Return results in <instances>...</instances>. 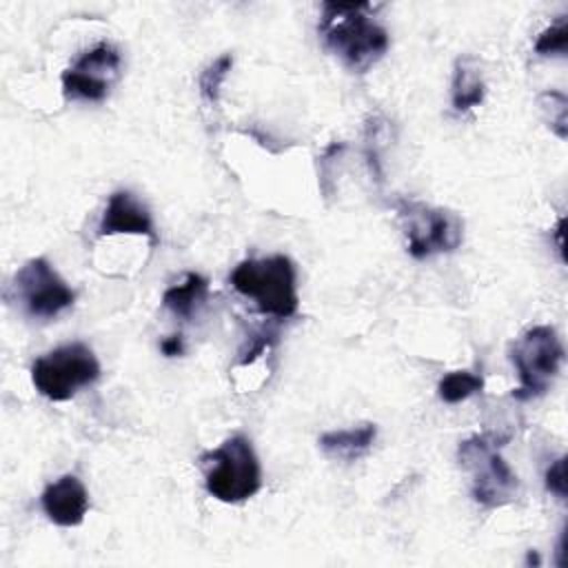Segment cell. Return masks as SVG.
Instances as JSON below:
<instances>
[{
    "mask_svg": "<svg viewBox=\"0 0 568 568\" xmlns=\"http://www.w3.org/2000/svg\"><path fill=\"white\" fill-rule=\"evenodd\" d=\"M371 2H324L317 31L351 71L366 73L388 49V31L373 18Z\"/></svg>",
    "mask_w": 568,
    "mask_h": 568,
    "instance_id": "6da1fadb",
    "label": "cell"
},
{
    "mask_svg": "<svg viewBox=\"0 0 568 568\" xmlns=\"http://www.w3.org/2000/svg\"><path fill=\"white\" fill-rule=\"evenodd\" d=\"M233 288L253 300L262 315L293 317L300 306L295 264L286 255L244 260L231 273Z\"/></svg>",
    "mask_w": 568,
    "mask_h": 568,
    "instance_id": "7a4b0ae2",
    "label": "cell"
},
{
    "mask_svg": "<svg viewBox=\"0 0 568 568\" xmlns=\"http://www.w3.org/2000/svg\"><path fill=\"white\" fill-rule=\"evenodd\" d=\"M200 462L206 493L217 501L240 504L262 488V466L244 435L224 439L217 448L204 453Z\"/></svg>",
    "mask_w": 568,
    "mask_h": 568,
    "instance_id": "3957f363",
    "label": "cell"
},
{
    "mask_svg": "<svg viewBox=\"0 0 568 568\" xmlns=\"http://www.w3.org/2000/svg\"><path fill=\"white\" fill-rule=\"evenodd\" d=\"M497 446V439L484 433L468 437L457 448V459L470 475L473 499L484 508H501L519 493V479Z\"/></svg>",
    "mask_w": 568,
    "mask_h": 568,
    "instance_id": "277c9868",
    "label": "cell"
},
{
    "mask_svg": "<svg viewBox=\"0 0 568 568\" xmlns=\"http://www.w3.org/2000/svg\"><path fill=\"white\" fill-rule=\"evenodd\" d=\"M517 371L519 386L513 390L515 399H535L544 395L557 377L564 362V344L557 331L548 324L526 328L508 351Z\"/></svg>",
    "mask_w": 568,
    "mask_h": 568,
    "instance_id": "5b68a950",
    "label": "cell"
},
{
    "mask_svg": "<svg viewBox=\"0 0 568 568\" xmlns=\"http://www.w3.org/2000/svg\"><path fill=\"white\" fill-rule=\"evenodd\" d=\"M98 377L100 362L82 342L58 346L31 364L33 388L51 402L71 399L80 388L91 386Z\"/></svg>",
    "mask_w": 568,
    "mask_h": 568,
    "instance_id": "8992f818",
    "label": "cell"
},
{
    "mask_svg": "<svg viewBox=\"0 0 568 568\" xmlns=\"http://www.w3.org/2000/svg\"><path fill=\"white\" fill-rule=\"evenodd\" d=\"M397 213L404 224L408 253L415 260L453 253L464 240V220L455 211L402 200L397 204Z\"/></svg>",
    "mask_w": 568,
    "mask_h": 568,
    "instance_id": "52a82bcc",
    "label": "cell"
},
{
    "mask_svg": "<svg viewBox=\"0 0 568 568\" xmlns=\"http://www.w3.org/2000/svg\"><path fill=\"white\" fill-rule=\"evenodd\" d=\"M13 295L33 320H53L75 302V291L44 257L27 260L13 275Z\"/></svg>",
    "mask_w": 568,
    "mask_h": 568,
    "instance_id": "ba28073f",
    "label": "cell"
},
{
    "mask_svg": "<svg viewBox=\"0 0 568 568\" xmlns=\"http://www.w3.org/2000/svg\"><path fill=\"white\" fill-rule=\"evenodd\" d=\"M120 67V51L109 42H100L62 71V95L67 100L102 102L118 80Z\"/></svg>",
    "mask_w": 568,
    "mask_h": 568,
    "instance_id": "9c48e42d",
    "label": "cell"
},
{
    "mask_svg": "<svg viewBox=\"0 0 568 568\" xmlns=\"http://www.w3.org/2000/svg\"><path fill=\"white\" fill-rule=\"evenodd\" d=\"M115 233H133L144 235L151 240V244H158V233L153 226V217L149 209L142 204V200L126 191H113L109 195V202L104 206L98 235H115Z\"/></svg>",
    "mask_w": 568,
    "mask_h": 568,
    "instance_id": "30bf717a",
    "label": "cell"
},
{
    "mask_svg": "<svg viewBox=\"0 0 568 568\" xmlns=\"http://www.w3.org/2000/svg\"><path fill=\"white\" fill-rule=\"evenodd\" d=\"M40 506L55 526H80L89 510V493L75 475H62L47 484L40 495Z\"/></svg>",
    "mask_w": 568,
    "mask_h": 568,
    "instance_id": "8fae6325",
    "label": "cell"
},
{
    "mask_svg": "<svg viewBox=\"0 0 568 568\" xmlns=\"http://www.w3.org/2000/svg\"><path fill=\"white\" fill-rule=\"evenodd\" d=\"M375 437H377V426L373 422H364L351 428L324 433L320 437V448L333 459L355 462L371 450Z\"/></svg>",
    "mask_w": 568,
    "mask_h": 568,
    "instance_id": "7c38bea8",
    "label": "cell"
},
{
    "mask_svg": "<svg viewBox=\"0 0 568 568\" xmlns=\"http://www.w3.org/2000/svg\"><path fill=\"white\" fill-rule=\"evenodd\" d=\"M486 95V82L481 69L473 55H459L455 60L453 82H450V100L455 111H468L479 106Z\"/></svg>",
    "mask_w": 568,
    "mask_h": 568,
    "instance_id": "4fadbf2b",
    "label": "cell"
},
{
    "mask_svg": "<svg viewBox=\"0 0 568 568\" xmlns=\"http://www.w3.org/2000/svg\"><path fill=\"white\" fill-rule=\"evenodd\" d=\"M209 297V280L195 271L186 273L180 284H173L164 291L162 304L175 317L191 320Z\"/></svg>",
    "mask_w": 568,
    "mask_h": 568,
    "instance_id": "5bb4252c",
    "label": "cell"
},
{
    "mask_svg": "<svg viewBox=\"0 0 568 568\" xmlns=\"http://www.w3.org/2000/svg\"><path fill=\"white\" fill-rule=\"evenodd\" d=\"M484 377L470 371H450L437 384V395L446 404H459L475 393H481Z\"/></svg>",
    "mask_w": 568,
    "mask_h": 568,
    "instance_id": "9a60e30c",
    "label": "cell"
},
{
    "mask_svg": "<svg viewBox=\"0 0 568 568\" xmlns=\"http://www.w3.org/2000/svg\"><path fill=\"white\" fill-rule=\"evenodd\" d=\"M233 67V55L224 53L217 60H213L200 75V93L209 104H217L220 100V87L226 78V73Z\"/></svg>",
    "mask_w": 568,
    "mask_h": 568,
    "instance_id": "2e32d148",
    "label": "cell"
},
{
    "mask_svg": "<svg viewBox=\"0 0 568 568\" xmlns=\"http://www.w3.org/2000/svg\"><path fill=\"white\" fill-rule=\"evenodd\" d=\"M539 106L546 113L548 126L557 133V138H566V113H568V102L566 95L559 91H544L539 95Z\"/></svg>",
    "mask_w": 568,
    "mask_h": 568,
    "instance_id": "e0dca14e",
    "label": "cell"
},
{
    "mask_svg": "<svg viewBox=\"0 0 568 568\" xmlns=\"http://www.w3.org/2000/svg\"><path fill=\"white\" fill-rule=\"evenodd\" d=\"M568 47V22L561 18L546 27L535 40V53L539 55H564Z\"/></svg>",
    "mask_w": 568,
    "mask_h": 568,
    "instance_id": "ac0fdd59",
    "label": "cell"
},
{
    "mask_svg": "<svg viewBox=\"0 0 568 568\" xmlns=\"http://www.w3.org/2000/svg\"><path fill=\"white\" fill-rule=\"evenodd\" d=\"M546 490L566 499V457H557L546 468Z\"/></svg>",
    "mask_w": 568,
    "mask_h": 568,
    "instance_id": "d6986e66",
    "label": "cell"
},
{
    "mask_svg": "<svg viewBox=\"0 0 568 568\" xmlns=\"http://www.w3.org/2000/svg\"><path fill=\"white\" fill-rule=\"evenodd\" d=\"M160 351H162L166 357H178V355H182V353H184V339H182V335L175 333V335L164 337V339L160 342Z\"/></svg>",
    "mask_w": 568,
    "mask_h": 568,
    "instance_id": "ffe728a7",
    "label": "cell"
}]
</instances>
